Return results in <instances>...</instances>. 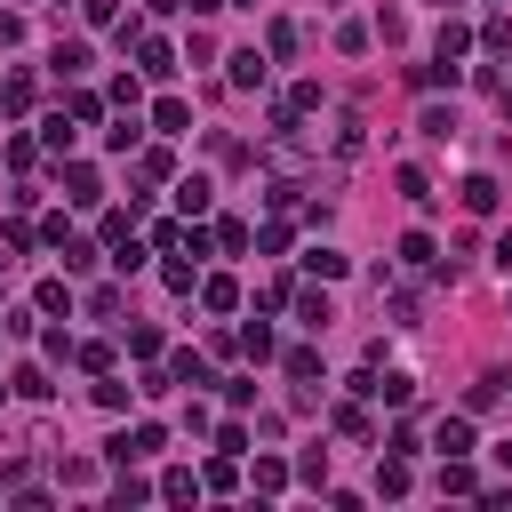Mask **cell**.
<instances>
[{
	"label": "cell",
	"mask_w": 512,
	"mask_h": 512,
	"mask_svg": "<svg viewBox=\"0 0 512 512\" xmlns=\"http://www.w3.org/2000/svg\"><path fill=\"white\" fill-rule=\"evenodd\" d=\"M280 104H288V112H296V120H304V112H320V80H296V88H288V96H280Z\"/></svg>",
	"instance_id": "cell-30"
},
{
	"label": "cell",
	"mask_w": 512,
	"mask_h": 512,
	"mask_svg": "<svg viewBox=\"0 0 512 512\" xmlns=\"http://www.w3.org/2000/svg\"><path fill=\"white\" fill-rule=\"evenodd\" d=\"M432 448H440V456H472V416H464V408L440 416V424H432Z\"/></svg>",
	"instance_id": "cell-5"
},
{
	"label": "cell",
	"mask_w": 512,
	"mask_h": 512,
	"mask_svg": "<svg viewBox=\"0 0 512 512\" xmlns=\"http://www.w3.org/2000/svg\"><path fill=\"white\" fill-rule=\"evenodd\" d=\"M464 48H472V24H456V16H448V24H440V40H432V56H440V64H456Z\"/></svg>",
	"instance_id": "cell-13"
},
{
	"label": "cell",
	"mask_w": 512,
	"mask_h": 512,
	"mask_svg": "<svg viewBox=\"0 0 512 512\" xmlns=\"http://www.w3.org/2000/svg\"><path fill=\"white\" fill-rule=\"evenodd\" d=\"M496 200H504L496 176H464V208H472V216H496Z\"/></svg>",
	"instance_id": "cell-9"
},
{
	"label": "cell",
	"mask_w": 512,
	"mask_h": 512,
	"mask_svg": "<svg viewBox=\"0 0 512 512\" xmlns=\"http://www.w3.org/2000/svg\"><path fill=\"white\" fill-rule=\"evenodd\" d=\"M160 280H168V288H176V296H192V288H200V280H192V264H184V256H176V264H160Z\"/></svg>",
	"instance_id": "cell-41"
},
{
	"label": "cell",
	"mask_w": 512,
	"mask_h": 512,
	"mask_svg": "<svg viewBox=\"0 0 512 512\" xmlns=\"http://www.w3.org/2000/svg\"><path fill=\"white\" fill-rule=\"evenodd\" d=\"M200 488H208V496H232V488H240V464H232V456H216V464L200 472Z\"/></svg>",
	"instance_id": "cell-22"
},
{
	"label": "cell",
	"mask_w": 512,
	"mask_h": 512,
	"mask_svg": "<svg viewBox=\"0 0 512 512\" xmlns=\"http://www.w3.org/2000/svg\"><path fill=\"white\" fill-rule=\"evenodd\" d=\"M496 400H504V376H480V384L464 392V416H480V408H496Z\"/></svg>",
	"instance_id": "cell-27"
},
{
	"label": "cell",
	"mask_w": 512,
	"mask_h": 512,
	"mask_svg": "<svg viewBox=\"0 0 512 512\" xmlns=\"http://www.w3.org/2000/svg\"><path fill=\"white\" fill-rule=\"evenodd\" d=\"M400 200H416V208H424V200H440V192H432V176H424V168H400Z\"/></svg>",
	"instance_id": "cell-32"
},
{
	"label": "cell",
	"mask_w": 512,
	"mask_h": 512,
	"mask_svg": "<svg viewBox=\"0 0 512 512\" xmlns=\"http://www.w3.org/2000/svg\"><path fill=\"white\" fill-rule=\"evenodd\" d=\"M304 272H312V280H344V272H352V264H344V256H336V248H304Z\"/></svg>",
	"instance_id": "cell-20"
},
{
	"label": "cell",
	"mask_w": 512,
	"mask_h": 512,
	"mask_svg": "<svg viewBox=\"0 0 512 512\" xmlns=\"http://www.w3.org/2000/svg\"><path fill=\"white\" fill-rule=\"evenodd\" d=\"M48 64H56L64 80H80V72H88V40H56V56H48Z\"/></svg>",
	"instance_id": "cell-17"
},
{
	"label": "cell",
	"mask_w": 512,
	"mask_h": 512,
	"mask_svg": "<svg viewBox=\"0 0 512 512\" xmlns=\"http://www.w3.org/2000/svg\"><path fill=\"white\" fill-rule=\"evenodd\" d=\"M8 392H24V400H48L56 384H48V368H40V360H24V368L8 376Z\"/></svg>",
	"instance_id": "cell-14"
},
{
	"label": "cell",
	"mask_w": 512,
	"mask_h": 512,
	"mask_svg": "<svg viewBox=\"0 0 512 512\" xmlns=\"http://www.w3.org/2000/svg\"><path fill=\"white\" fill-rule=\"evenodd\" d=\"M152 128H160V136H184V128H192V104H184V96H160V104H152Z\"/></svg>",
	"instance_id": "cell-8"
},
{
	"label": "cell",
	"mask_w": 512,
	"mask_h": 512,
	"mask_svg": "<svg viewBox=\"0 0 512 512\" xmlns=\"http://www.w3.org/2000/svg\"><path fill=\"white\" fill-rule=\"evenodd\" d=\"M64 112H72V120H80V128H88V120H104V96H88V88H80V96H72V104H64Z\"/></svg>",
	"instance_id": "cell-40"
},
{
	"label": "cell",
	"mask_w": 512,
	"mask_h": 512,
	"mask_svg": "<svg viewBox=\"0 0 512 512\" xmlns=\"http://www.w3.org/2000/svg\"><path fill=\"white\" fill-rule=\"evenodd\" d=\"M496 104H504V120H512V80H496Z\"/></svg>",
	"instance_id": "cell-49"
},
{
	"label": "cell",
	"mask_w": 512,
	"mask_h": 512,
	"mask_svg": "<svg viewBox=\"0 0 512 512\" xmlns=\"http://www.w3.org/2000/svg\"><path fill=\"white\" fill-rule=\"evenodd\" d=\"M440 496H480V472L464 456H440Z\"/></svg>",
	"instance_id": "cell-6"
},
{
	"label": "cell",
	"mask_w": 512,
	"mask_h": 512,
	"mask_svg": "<svg viewBox=\"0 0 512 512\" xmlns=\"http://www.w3.org/2000/svg\"><path fill=\"white\" fill-rule=\"evenodd\" d=\"M480 48H488V56H512V16H488V24H480Z\"/></svg>",
	"instance_id": "cell-29"
},
{
	"label": "cell",
	"mask_w": 512,
	"mask_h": 512,
	"mask_svg": "<svg viewBox=\"0 0 512 512\" xmlns=\"http://www.w3.org/2000/svg\"><path fill=\"white\" fill-rule=\"evenodd\" d=\"M416 128H424L432 144H448V136H456V112H448V104H424V112H416Z\"/></svg>",
	"instance_id": "cell-18"
},
{
	"label": "cell",
	"mask_w": 512,
	"mask_h": 512,
	"mask_svg": "<svg viewBox=\"0 0 512 512\" xmlns=\"http://www.w3.org/2000/svg\"><path fill=\"white\" fill-rule=\"evenodd\" d=\"M80 16L88 24H120V0H80Z\"/></svg>",
	"instance_id": "cell-45"
},
{
	"label": "cell",
	"mask_w": 512,
	"mask_h": 512,
	"mask_svg": "<svg viewBox=\"0 0 512 512\" xmlns=\"http://www.w3.org/2000/svg\"><path fill=\"white\" fill-rule=\"evenodd\" d=\"M400 264H408V272H432V264H440L432 232H400Z\"/></svg>",
	"instance_id": "cell-10"
},
{
	"label": "cell",
	"mask_w": 512,
	"mask_h": 512,
	"mask_svg": "<svg viewBox=\"0 0 512 512\" xmlns=\"http://www.w3.org/2000/svg\"><path fill=\"white\" fill-rule=\"evenodd\" d=\"M232 344H240V352H248V360H272V328H264V320H256V328H240V336H232Z\"/></svg>",
	"instance_id": "cell-34"
},
{
	"label": "cell",
	"mask_w": 512,
	"mask_h": 512,
	"mask_svg": "<svg viewBox=\"0 0 512 512\" xmlns=\"http://www.w3.org/2000/svg\"><path fill=\"white\" fill-rule=\"evenodd\" d=\"M0 400H8V384H0Z\"/></svg>",
	"instance_id": "cell-52"
},
{
	"label": "cell",
	"mask_w": 512,
	"mask_h": 512,
	"mask_svg": "<svg viewBox=\"0 0 512 512\" xmlns=\"http://www.w3.org/2000/svg\"><path fill=\"white\" fill-rule=\"evenodd\" d=\"M96 408H128V384H120L112 368H104V384H96Z\"/></svg>",
	"instance_id": "cell-43"
},
{
	"label": "cell",
	"mask_w": 512,
	"mask_h": 512,
	"mask_svg": "<svg viewBox=\"0 0 512 512\" xmlns=\"http://www.w3.org/2000/svg\"><path fill=\"white\" fill-rule=\"evenodd\" d=\"M264 56H272V64H288V56H296V24H288V16H272V24H264Z\"/></svg>",
	"instance_id": "cell-12"
},
{
	"label": "cell",
	"mask_w": 512,
	"mask_h": 512,
	"mask_svg": "<svg viewBox=\"0 0 512 512\" xmlns=\"http://www.w3.org/2000/svg\"><path fill=\"white\" fill-rule=\"evenodd\" d=\"M224 8H232V0H224ZM248 8H256V0H248Z\"/></svg>",
	"instance_id": "cell-53"
},
{
	"label": "cell",
	"mask_w": 512,
	"mask_h": 512,
	"mask_svg": "<svg viewBox=\"0 0 512 512\" xmlns=\"http://www.w3.org/2000/svg\"><path fill=\"white\" fill-rule=\"evenodd\" d=\"M64 200H72V208H96V200H104V176H96L88 160H64Z\"/></svg>",
	"instance_id": "cell-4"
},
{
	"label": "cell",
	"mask_w": 512,
	"mask_h": 512,
	"mask_svg": "<svg viewBox=\"0 0 512 512\" xmlns=\"http://www.w3.org/2000/svg\"><path fill=\"white\" fill-rule=\"evenodd\" d=\"M128 48H136V72H144V80H168V72H176V48H168L160 32H136Z\"/></svg>",
	"instance_id": "cell-2"
},
{
	"label": "cell",
	"mask_w": 512,
	"mask_h": 512,
	"mask_svg": "<svg viewBox=\"0 0 512 512\" xmlns=\"http://www.w3.org/2000/svg\"><path fill=\"white\" fill-rule=\"evenodd\" d=\"M280 368H288V376H296V384H312V376H320V352H312V344H296V352H288V360H280Z\"/></svg>",
	"instance_id": "cell-35"
},
{
	"label": "cell",
	"mask_w": 512,
	"mask_h": 512,
	"mask_svg": "<svg viewBox=\"0 0 512 512\" xmlns=\"http://www.w3.org/2000/svg\"><path fill=\"white\" fill-rule=\"evenodd\" d=\"M32 240H40V232H32L24 216H8V224H0V248H8V256H32Z\"/></svg>",
	"instance_id": "cell-24"
},
{
	"label": "cell",
	"mask_w": 512,
	"mask_h": 512,
	"mask_svg": "<svg viewBox=\"0 0 512 512\" xmlns=\"http://www.w3.org/2000/svg\"><path fill=\"white\" fill-rule=\"evenodd\" d=\"M288 488V464L280 456H256V496H280Z\"/></svg>",
	"instance_id": "cell-28"
},
{
	"label": "cell",
	"mask_w": 512,
	"mask_h": 512,
	"mask_svg": "<svg viewBox=\"0 0 512 512\" xmlns=\"http://www.w3.org/2000/svg\"><path fill=\"white\" fill-rule=\"evenodd\" d=\"M200 304H208V312H232V304H240V280H232V272H208V280H200Z\"/></svg>",
	"instance_id": "cell-11"
},
{
	"label": "cell",
	"mask_w": 512,
	"mask_h": 512,
	"mask_svg": "<svg viewBox=\"0 0 512 512\" xmlns=\"http://www.w3.org/2000/svg\"><path fill=\"white\" fill-rule=\"evenodd\" d=\"M128 352H136V360H152V352H160V328H152V320H136V328H128Z\"/></svg>",
	"instance_id": "cell-38"
},
{
	"label": "cell",
	"mask_w": 512,
	"mask_h": 512,
	"mask_svg": "<svg viewBox=\"0 0 512 512\" xmlns=\"http://www.w3.org/2000/svg\"><path fill=\"white\" fill-rule=\"evenodd\" d=\"M184 8H192V16H216V8H224V0H184Z\"/></svg>",
	"instance_id": "cell-48"
},
{
	"label": "cell",
	"mask_w": 512,
	"mask_h": 512,
	"mask_svg": "<svg viewBox=\"0 0 512 512\" xmlns=\"http://www.w3.org/2000/svg\"><path fill=\"white\" fill-rule=\"evenodd\" d=\"M176 200H184V216H208V200H216V192H208V176H184V184H176Z\"/></svg>",
	"instance_id": "cell-23"
},
{
	"label": "cell",
	"mask_w": 512,
	"mask_h": 512,
	"mask_svg": "<svg viewBox=\"0 0 512 512\" xmlns=\"http://www.w3.org/2000/svg\"><path fill=\"white\" fill-rule=\"evenodd\" d=\"M104 144H112V152H136V144H144V120H136V112H120V120L104 128Z\"/></svg>",
	"instance_id": "cell-19"
},
{
	"label": "cell",
	"mask_w": 512,
	"mask_h": 512,
	"mask_svg": "<svg viewBox=\"0 0 512 512\" xmlns=\"http://www.w3.org/2000/svg\"><path fill=\"white\" fill-rule=\"evenodd\" d=\"M496 464H504V472H512V440H504V448H496Z\"/></svg>",
	"instance_id": "cell-50"
},
{
	"label": "cell",
	"mask_w": 512,
	"mask_h": 512,
	"mask_svg": "<svg viewBox=\"0 0 512 512\" xmlns=\"http://www.w3.org/2000/svg\"><path fill=\"white\" fill-rule=\"evenodd\" d=\"M32 304H40V312H72V280H40Z\"/></svg>",
	"instance_id": "cell-26"
},
{
	"label": "cell",
	"mask_w": 512,
	"mask_h": 512,
	"mask_svg": "<svg viewBox=\"0 0 512 512\" xmlns=\"http://www.w3.org/2000/svg\"><path fill=\"white\" fill-rule=\"evenodd\" d=\"M248 240H256V232H248L240 216H224V224H216V248H224V256H248Z\"/></svg>",
	"instance_id": "cell-25"
},
{
	"label": "cell",
	"mask_w": 512,
	"mask_h": 512,
	"mask_svg": "<svg viewBox=\"0 0 512 512\" xmlns=\"http://www.w3.org/2000/svg\"><path fill=\"white\" fill-rule=\"evenodd\" d=\"M408 480H416L408 456H384V464H376V496H408Z\"/></svg>",
	"instance_id": "cell-16"
},
{
	"label": "cell",
	"mask_w": 512,
	"mask_h": 512,
	"mask_svg": "<svg viewBox=\"0 0 512 512\" xmlns=\"http://www.w3.org/2000/svg\"><path fill=\"white\" fill-rule=\"evenodd\" d=\"M328 424H336L344 440H368V408H360V400H336V408H328Z\"/></svg>",
	"instance_id": "cell-15"
},
{
	"label": "cell",
	"mask_w": 512,
	"mask_h": 512,
	"mask_svg": "<svg viewBox=\"0 0 512 512\" xmlns=\"http://www.w3.org/2000/svg\"><path fill=\"white\" fill-rule=\"evenodd\" d=\"M24 104H32V80L8 72V80H0V112H24Z\"/></svg>",
	"instance_id": "cell-37"
},
{
	"label": "cell",
	"mask_w": 512,
	"mask_h": 512,
	"mask_svg": "<svg viewBox=\"0 0 512 512\" xmlns=\"http://www.w3.org/2000/svg\"><path fill=\"white\" fill-rule=\"evenodd\" d=\"M176 8H184V0H144V16H176Z\"/></svg>",
	"instance_id": "cell-46"
},
{
	"label": "cell",
	"mask_w": 512,
	"mask_h": 512,
	"mask_svg": "<svg viewBox=\"0 0 512 512\" xmlns=\"http://www.w3.org/2000/svg\"><path fill=\"white\" fill-rule=\"evenodd\" d=\"M152 496H168V504H192V496H200V472H192V464H168Z\"/></svg>",
	"instance_id": "cell-7"
},
{
	"label": "cell",
	"mask_w": 512,
	"mask_h": 512,
	"mask_svg": "<svg viewBox=\"0 0 512 512\" xmlns=\"http://www.w3.org/2000/svg\"><path fill=\"white\" fill-rule=\"evenodd\" d=\"M168 384H208V360H192V352H176V360H168Z\"/></svg>",
	"instance_id": "cell-36"
},
{
	"label": "cell",
	"mask_w": 512,
	"mask_h": 512,
	"mask_svg": "<svg viewBox=\"0 0 512 512\" xmlns=\"http://www.w3.org/2000/svg\"><path fill=\"white\" fill-rule=\"evenodd\" d=\"M56 248H64V272H88V264H96V240H72V232H64Z\"/></svg>",
	"instance_id": "cell-33"
},
{
	"label": "cell",
	"mask_w": 512,
	"mask_h": 512,
	"mask_svg": "<svg viewBox=\"0 0 512 512\" xmlns=\"http://www.w3.org/2000/svg\"><path fill=\"white\" fill-rule=\"evenodd\" d=\"M72 360H80L88 376H104V368H112V344H72Z\"/></svg>",
	"instance_id": "cell-39"
},
{
	"label": "cell",
	"mask_w": 512,
	"mask_h": 512,
	"mask_svg": "<svg viewBox=\"0 0 512 512\" xmlns=\"http://www.w3.org/2000/svg\"><path fill=\"white\" fill-rule=\"evenodd\" d=\"M88 312H96V320H112V312H120V288H112V280H104V288H88Z\"/></svg>",
	"instance_id": "cell-42"
},
{
	"label": "cell",
	"mask_w": 512,
	"mask_h": 512,
	"mask_svg": "<svg viewBox=\"0 0 512 512\" xmlns=\"http://www.w3.org/2000/svg\"><path fill=\"white\" fill-rule=\"evenodd\" d=\"M160 448H168V432H160V424H128V432H120V440H112L104 456H112V464L128 472V464H144V456H160Z\"/></svg>",
	"instance_id": "cell-1"
},
{
	"label": "cell",
	"mask_w": 512,
	"mask_h": 512,
	"mask_svg": "<svg viewBox=\"0 0 512 512\" xmlns=\"http://www.w3.org/2000/svg\"><path fill=\"white\" fill-rule=\"evenodd\" d=\"M224 80H232V88H264V80H272V56H264V48H232V56H224Z\"/></svg>",
	"instance_id": "cell-3"
},
{
	"label": "cell",
	"mask_w": 512,
	"mask_h": 512,
	"mask_svg": "<svg viewBox=\"0 0 512 512\" xmlns=\"http://www.w3.org/2000/svg\"><path fill=\"white\" fill-rule=\"evenodd\" d=\"M288 304H296V320H304V328H328V296H320V288H296Z\"/></svg>",
	"instance_id": "cell-21"
},
{
	"label": "cell",
	"mask_w": 512,
	"mask_h": 512,
	"mask_svg": "<svg viewBox=\"0 0 512 512\" xmlns=\"http://www.w3.org/2000/svg\"><path fill=\"white\" fill-rule=\"evenodd\" d=\"M360 144H368V128H360V120H336V144H328V152H336V160H352Z\"/></svg>",
	"instance_id": "cell-31"
},
{
	"label": "cell",
	"mask_w": 512,
	"mask_h": 512,
	"mask_svg": "<svg viewBox=\"0 0 512 512\" xmlns=\"http://www.w3.org/2000/svg\"><path fill=\"white\" fill-rule=\"evenodd\" d=\"M496 264H504V272H512V232H496Z\"/></svg>",
	"instance_id": "cell-47"
},
{
	"label": "cell",
	"mask_w": 512,
	"mask_h": 512,
	"mask_svg": "<svg viewBox=\"0 0 512 512\" xmlns=\"http://www.w3.org/2000/svg\"><path fill=\"white\" fill-rule=\"evenodd\" d=\"M504 408H512V376H504Z\"/></svg>",
	"instance_id": "cell-51"
},
{
	"label": "cell",
	"mask_w": 512,
	"mask_h": 512,
	"mask_svg": "<svg viewBox=\"0 0 512 512\" xmlns=\"http://www.w3.org/2000/svg\"><path fill=\"white\" fill-rule=\"evenodd\" d=\"M296 480H312V488H320V480H328V448H312V456H296Z\"/></svg>",
	"instance_id": "cell-44"
}]
</instances>
